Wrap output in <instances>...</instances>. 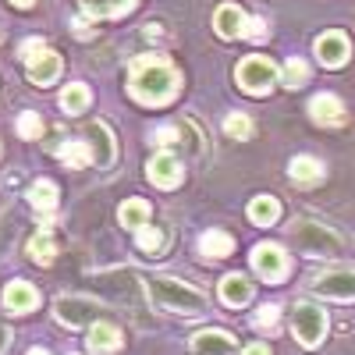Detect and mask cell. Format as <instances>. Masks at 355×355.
Segmentation results:
<instances>
[{
    "mask_svg": "<svg viewBox=\"0 0 355 355\" xmlns=\"http://www.w3.org/2000/svg\"><path fill=\"white\" fill-rule=\"evenodd\" d=\"M348 57H352V43L345 33H323L316 40V61L323 68H341Z\"/></svg>",
    "mask_w": 355,
    "mask_h": 355,
    "instance_id": "7c38bea8",
    "label": "cell"
},
{
    "mask_svg": "<svg viewBox=\"0 0 355 355\" xmlns=\"http://www.w3.org/2000/svg\"><path fill=\"white\" fill-rule=\"evenodd\" d=\"M150 299L171 313H182V316H199L206 309V295L185 281H174V277H153L150 281Z\"/></svg>",
    "mask_w": 355,
    "mask_h": 355,
    "instance_id": "7a4b0ae2",
    "label": "cell"
},
{
    "mask_svg": "<svg viewBox=\"0 0 355 355\" xmlns=\"http://www.w3.org/2000/svg\"><path fill=\"white\" fill-rule=\"evenodd\" d=\"M25 68H28V82L33 85H50V82H57V75H61V53L43 46L36 57H28Z\"/></svg>",
    "mask_w": 355,
    "mask_h": 355,
    "instance_id": "4fadbf2b",
    "label": "cell"
},
{
    "mask_svg": "<svg viewBox=\"0 0 355 355\" xmlns=\"http://www.w3.org/2000/svg\"><path fill=\"white\" fill-rule=\"evenodd\" d=\"M277 217H281V202L274 196H256L249 202V220L256 227H270V224H277Z\"/></svg>",
    "mask_w": 355,
    "mask_h": 355,
    "instance_id": "603a6c76",
    "label": "cell"
},
{
    "mask_svg": "<svg viewBox=\"0 0 355 355\" xmlns=\"http://www.w3.org/2000/svg\"><path fill=\"white\" fill-rule=\"evenodd\" d=\"M28 206H33L36 214H43V217H50L57 210V185L50 182V178L33 182V189H28Z\"/></svg>",
    "mask_w": 355,
    "mask_h": 355,
    "instance_id": "44dd1931",
    "label": "cell"
},
{
    "mask_svg": "<svg viewBox=\"0 0 355 355\" xmlns=\"http://www.w3.org/2000/svg\"><path fill=\"white\" fill-rule=\"evenodd\" d=\"M96 288L117 306H142V284L135 270H103L96 277Z\"/></svg>",
    "mask_w": 355,
    "mask_h": 355,
    "instance_id": "52a82bcc",
    "label": "cell"
},
{
    "mask_svg": "<svg viewBox=\"0 0 355 355\" xmlns=\"http://www.w3.org/2000/svg\"><path fill=\"white\" fill-rule=\"evenodd\" d=\"M242 36H249V40H256V43H259V40H266V25H263L259 18H249V21H245V33H242Z\"/></svg>",
    "mask_w": 355,
    "mask_h": 355,
    "instance_id": "d590c367",
    "label": "cell"
},
{
    "mask_svg": "<svg viewBox=\"0 0 355 355\" xmlns=\"http://www.w3.org/2000/svg\"><path fill=\"white\" fill-rule=\"evenodd\" d=\"M71 28H75V36H78V40H89V36H93V15L75 18V21H71Z\"/></svg>",
    "mask_w": 355,
    "mask_h": 355,
    "instance_id": "e575fe53",
    "label": "cell"
},
{
    "mask_svg": "<svg viewBox=\"0 0 355 355\" xmlns=\"http://www.w3.org/2000/svg\"><path fill=\"white\" fill-rule=\"evenodd\" d=\"M313 291L320 299H334V302H352L355 299V270H327L313 277Z\"/></svg>",
    "mask_w": 355,
    "mask_h": 355,
    "instance_id": "9c48e42d",
    "label": "cell"
},
{
    "mask_svg": "<svg viewBox=\"0 0 355 355\" xmlns=\"http://www.w3.org/2000/svg\"><path fill=\"white\" fill-rule=\"evenodd\" d=\"M252 323H256L263 334H266V331L274 334V331H277V323H281V309H277V306H259L256 316H252Z\"/></svg>",
    "mask_w": 355,
    "mask_h": 355,
    "instance_id": "d6a6232c",
    "label": "cell"
},
{
    "mask_svg": "<svg viewBox=\"0 0 355 355\" xmlns=\"http://www.w3.org/2000/svg\"><path fill=\"white\" fill-rule=\"evenodd\" d=\"M103 306L100 299H89V295H61L53 302V316L64 323V327H93L100 320Z\"/></svg>",
    "mask_w": 355,
    "mask_h": 355,
    "instance_id": "8992f818",
    "label": "cell"
},
{
    "mask_svg": "<svg viewBox=\"0 0 355 355\" xmlns=\"http://www.w3.org/2000/svg\"><path fill=\"white\" fill-rule=\"evenodd\" d=\"M25 355H50V352H46V348H28Z\"/></svg>",
    "mask_w": 355,
    "mask_h": 355,
    "instance_id": "60d3db41",
    "label": "cell"
},
{
    "mask_svg": "<svg viewBox=\"0 0 355 355\" xmlns=\"http://www.w3.org/2000/svg\"><path fill=\"white\" fill-rule=\"evenodd\" d=\"M288 171H291V182L295 185H316L320 178H323V164L316 157H295L288 164Z\"/></svg>",
    "mask_w": 355,
    "mask_h": 355,
    "instance_id": "cb8c5ba5",
    "label": "cell"
},
{
    "mask_svg": "<svg viewBox=\"0 0 355 355\" xmlns=\"http://www.w3.org/2000/svg\"><path fill=\"white\" fill-rule=\"evenodd\" d=\"M291 331L299 338L302 348H316L323 338H327V313L313 302H295L291 309Z\"/></svg>",
    "mask_w": 355,
    "mask_h": 355,
    "instance_id": "3957f363",
    "label": "cell"
},
{
    "mask_svg": "<svg viewBox=\"0 0 355 355\" xmlns=\"http://www.w3.org/2000/svg\"><path fill=\"white\" fill-rule=\"evenodd\" d=\"M36 306H40V291L28 284V281H11V284L4 288V309L25 316V313H33Z\"/></svg>",
    "mask_w": 355,
    "mask_h": 355,
    "instance_id": "2e32d148",
    "label": "cell"
},
{
    "mask_svg": "<svg viewBox=\"0 0 355 355\" xmlns=\"http://www.w3.org/2000/svg\"><path fill=\"white\" fill-rule=\"evenodd\" d=\"M245 11L239 8V4H220L217 11H214V28H217V36H224V40H234V36H242L245 33Z\"/></svg>",
    "mask_w": 355,
    "mask_h": 355,
    "instance_id": "e0dca14e",
    "label": "cell"
},
{
    "mask_svg": "<svg viewBox=\"0 0 355 355\" xmlns=\"http://www.w3.org/2000/svg\"><path fill=\"white\" fill-rule=\"evenodd\" d=\"M117 220H121V227H132V231L146 227V224H150V202H146V199H128V202H121Z\"/></svg>",
    "mask_w": 355,
    "mask_h": 355,
    "instance_id": "484cf974",
    "label": "cell"
},
{
    "mask_svg": "<svg viewBox=\"0 0 355 355\" xmlns=\"http://www.w3.org/2000/svg\"><path fill=\"white\" fill-rule=\"evenodd\" d=\"M192 352L196 355H234V338L227 331H199L192 338Z\"/></svg>",
    "mask_w": 355,
    "mask_h": 355,
    "instance_id": "ac0fdd59",
    "label": "cell"
},
{
    "mask_svg": "<svg viewBox=\"0 0 355 355\" xmlns=\"http://www.w3.org/2000/svg\"><path fill=\"white\" fill-rule=\"evenodd\" d=\"M128 89L146 107H167L178 96V89H182V75H178V68L167 57L146 53V57H135L128 68Z\"/></svg>",
    "mask_w": 355,
    "mask_h": 355,
    "instance_id": "6da1fadb",
    "label": "cell"
},
{
    "mask_svg": "<svg viewBox=\"0 0 355 355\" xmlns=\"http://www.w3.org/2000/svg\"><path fill=\"white\" fill-rule=\"evenodd\" d=\"M291 239L299 242V249L306 256H338L341 252V239L334 231L327 227H320L313 220H295L291 224Z\"/></svg>",
    "mask_w": 355,
    "mask_h": 355,
    "instance_id": "5b68a950",
    "label": "cell"
},
{
    "mask_svg": "<svg viewBox=\"0 0 355 355\" xmlns=\"http://www.w3.org/2000/svg\"><path fill=\"white\" fill-rule=\"evenodd\" d=\"M8 338H11V334H8V327H4V323H0V352L8 348Z\"/></svg>",
    "mask_w": 355,
    "mask_h": 355,
    "instance_id": "ab89813d",
    "label": "cell"
},
{
    "mask_svg": "<svg viewBox=\"0 0 355 355\" xmlns=\"http://www.w3.org/2000/svg\"><path fill=\"white\" fill-rule=\"evenodd\" d=\"M281 82H284L288 89H299V85H306V82H309V68H306V61H302V57H291V61L284 64V71H281Z\"/></svg>",
    "mask_w": 355,
    "mask_h": 355,
    "instance_id": "83f0119b",
    "label": "cell"
},
{
    "mask_svg": "<svg viewBox=\"0 0 355 355\" xmlns=\"http://www.w3.org/2000/svg\"><path fill=\"white\" fill-rule=\"evenodd\" d=\"M220 302L231 306V309L249 306V302H252V284H249V277H245V274H227V277L220 281Z\"/></svg>",
    "mask_w": 355,
    "mask_h": 355,
    "instance_id": "d6986e66",
    "label": "cell"
},
{
    "mask_svg": "<svg viewBox=\"0 0 355 355\" xmlns=\"http://www.w3.org/2000/svg\"><path fill=\"white\" fill-rule=\"evenodd\" d=\"M135 4H139V0H82L85 15H93V18H121Z\"/></svg>",
    "mask_w": 355,
    "mask_h": 355,
    "instance_id": "d4e9b609",
    "label": "cell"
},
{
    "mask_svg": "<svg viewBox=\"0 0 355 355\" xmlns=\"http://www.w3.org/2000/svg\"><path fill=\"white\" fill-rule=\"evenodd\" d=\"M135 245H139L142 252H160V249H164V231H160V227H150V224L139 227V231H135Z\"/></svg>",
    "mask_w": 355,
    "mask_h": 355,
    "instance_id": "f546056e",
    "label": "cell"
},
{
    "mask_svg": "<svg viewBox=\"0 0 355 355\" xmlns=\"http://www.w3.org/2000/svg\"><path fill=\"white\" fill-rule=\"evenodd\" d=\"M309 117L323 128H338L345 121V103L334 93H320V96L309 100Z\"/></svg>",
    "mask_w": 355,
    "mask_h": 355,
    "instance_id": "5bb4252c",
    "label": "cell"
},
{
    "mask_svg": "<svg viewBox=\"0 0 355 355\" xmlns=\"http://www.w3.org/2000/svg\"><path fill=\"white\" fill-rule=\"evenodd\" d=\"M281 71L274 68V61H266V57H245V61L234 68V82H239L249 96H263L270 93L277 85Z\"/></svg>",
    "mask_w": 355,
    "mask_h": 355,
    "instance_id": "277c9868",
    "label": "cell"
},
{
    "mask_svg": "<svg viewBox=\"0 0 355 355\" xmlns=\"http://www.w3.org/2000/svg\"><path fill=\"white\" fill-rule=\"evenodd\" d=\"M224 132L231 135V139H249L252 135V121L245 114H227L224 117Z\"/></svg>",
    "mask_w": 355,
    "mask_h": 355,
    "instance_id": "1f68e13d",
    "label": "cell"
},
{
    "mask_svg": "<svg viewBox=\"0 0 355 355\" xmlns=\"http://www.w3.org/2000/svg\"><path fill=\"white\" fill-rule=\"evenodd\" d=\"M85 348L93 355H114L117 348H121V331H117L114 323H107V320H96L93 327H89Z\"/></svg>",
    "mask_w": 355,
    "mask_h": 355,
    "instance_id": "9a60e30c",
    "label": "cell"
},
{
    "mask_svg": "<svg viewBox=\"0 0 355 355\" xmlns=\"http://www.w3.org/2000/svg\"><path fill=\"white\" fill-rule=\"evenodd\" d=\"M43 50V40H25L21 43V61H28V57H36Z\"/></svg>",
    "mask_w": 355,
    "mask_h": 355,
    "instance_id": "8d00e7d4",
    "label": "cell"
},
{
    "mask_svg": "<svg viewBox=\"0 0 355 355\" xmlns=\"http://www.w3.org/2000/svg\"><path fill=\"white\" fill-rule=\"evenodd\" d=\"M89 103H93V96H89V89H85L82 82L64 85V93H61V110H64V114H85Z\"/></svg>",
    "mask_w": 355,
    "mask_h": 355,
    "instance_id": "4316f807",
    "label": "cell"
},
{
    "mask_svg": "<svg viewBox=\"0 0 355 355\" xmlns=\"http://www.w3.org/2000/svg\"><path fill=\"white\" fill-rule=\"evenodd\" d=\"M231 252H234V239H231L227 231L210 227V231L199 234V256L202 259H227Z\"/></svg>",
    "mask_w": 355,
    "mask_h": 355,
    "instance_id": "ffe728a7",
    "label": "cell"
},
{
    "mask_svg": "<svg viewBox=\"0 0 355 355\" xmlns=\"http://www.w3.org/2000/svg\"><path fill=\"white\" fill-rule=\"evenodd\" d=\"M242 355H270V345H263V341H252L242 348Z\"/></svg>",
    "mask_w": 355,
    "mask_h": 355,
    "instance_id": "74e56055",
    "label": "cell"
},
{
    "mask_svg": "<svg viewBox=\"0 0 355 355\" xmlns=\"http://www.w3.org/2000/svg\"><path fill=\"white\" fill-rule=\"evenodd\" d=\"M252 270L266 281V284H277L288 277V252L277 242H259L252 249Z\"/></svg>",
    "mask_w": 355,
    "mask_h": 355,
    "instance_id": "ba28073f",
    "label": "cell"
},
{
    "mask_svg": "<svg viewBox=\"0 0 355 355\" xmlns=\"http://www.w3.org/2000/svg\"><path fill=\"white\" fill-rule=\"evenodd\" d=\"M153 139H157V142H160V146H174V142H178V139H182V132H178V128H174V125H160V128H157V132H153Z\"/></svg>",
    "mask_w": 355,
    "mask_h": 355,
    "instance_id": "836d02e7",
    "label": "cell"
},
{
    "mask_svg": "<svg viewBox=\"0 0 355 355\" xmlns=\"http://www.w3.org/2000/svg\"><path fill=\"white\" fill-rule=\"evenodd\" d=\"M18 135H21L25 142L40 139V135H43V117H40V114H33V110H25V114L18 117Z\"/></svg>",
    "mask_w": 355,
    "mask_h": 355,
    "instance_id": "4dcf8cb0",
    "label": "cell"
},
{
    "mask_svg": "<svg viewBox=\"0 0 355 355\" xmlns=\"http://www.w3.org/2000/svg\"><path fill=\"white\" fill-rule=\"evenodd\" d=\"M28 256H33L40 266H50L53 256H57V245L50 242V234H36V239L28 242Z\"/></svg>",
    "mask_w": 355,
    "mask_h": 355,
    "instance_id": "f1b7e54d",
    "label": "cell"
},
{
    "mask_svg": "<svg viewBox=\"0 0 355 355\" xmlns=\"http://www.w3.org/2000/svg\"><path fill=\"white\" fill-rule=\"evenodd\" d=\"M146 171H150V182L157 189H178L185 182V167H182V160H178L174 153H157Z\"/></svg>",
    "mask_w": 355,
    "mask_h": 355,
    "instance_id": "8fae6325",
    "label": "cell"
},
{
    "mask_svg": "<svg viewBox=\"0 0 355 355\" xmlns=\"http://www.w3.org/2000/svg\"><path fill=\"white\" fill-rule=\"evenodd\" d=\"M11 4H15L18 11H28V8H33V4H36V0H11Z\"/></svg>",
    "mask_w": 355,
    "mask_h": 355,
    "instance_id": "f35d334b",
    "label": "cell"
},
{
    "mask_svg": "<svg viewBox=\"0 0 355 355\" xmlns=\"http://www.w3.org/2000/svg\"><path fill=\"white\" fill-rule=\"evenodd\" d=\"M57 157H61V164H64V167H71V171H85L89 164H93V150H89V142H82V139L61 142Z\"/></svg>",
    "mask_w": 355,
    "mask_h": 355,
    "instance_id": "7402d4cb",
    "label": "cell"
},
{
    "mask_svg": "<svg viewBox=\"0 0 355 355\" xmlns=\"http://www.w3.org/2000/svg\"><path fill=\"white\" fill-rule=\"evenodd\" d=\"M85 139H89V150H93V164L100 171H107L117 157V146H114V135L103 121H89L85 125Z\"/></svg>",
    "mask_w": 355,
    "mask_h": 355,
    "instance_id": "30bf717a",
    "label": "cell"
}]
</instances>
